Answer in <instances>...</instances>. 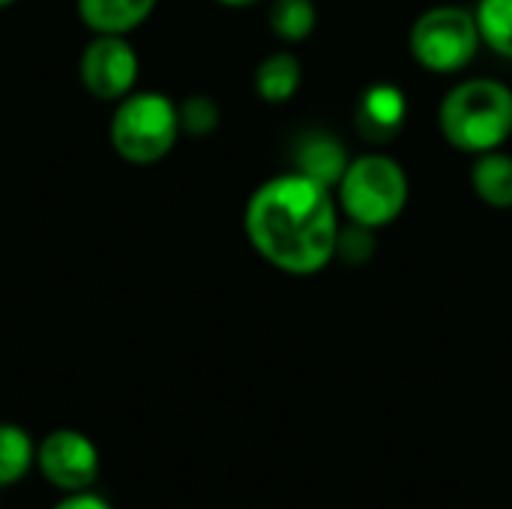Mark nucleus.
Instances as JSON below:
<instances>
[{
	"label": "nucleus",
	"mask_w": 512,
	"mask_h": 509,
	"mask_svg": "<svg viewBox=\"0 0 512 509\" xmlns=\"http://www.w3.org/2000/svg\"><path fill=\"white\" fill-rule=\"evenodd\" d=\"M336 192L306 174L288 171L264 180L246 201L243 231L273 270L309 279L336 261L342 231Z\"/></svg>",
	"instance_id": "nucleus-1"
},
{
	"label": "nucleus",
	"mask_w": 512,
	"mask_h": 509,
	"mask_svg": "<svg viewBox=\"0 0 512 509\" xmlns=\"http://www.w3.org/2000/svg\"><path fill=\"white\" fill-rule=\"evenodd\" d=\"M444 141L468 156L501 150L512 138V87L498 78H465L438 105Z\"/></svg>",
	"instance_id": "nucleus-2"
},
{
	"label": "nucleus",
	"mask_w": 512,
	"mask_h": 509,
	"mask_svg": "<svg viewBox=\"0 0 512 509\" xmlns=\"http://www.w3.org/2000/svg\"><path fill=\"white\" fill-rule=\"evenodd\" d=\"M411 198V180L399 159L390 153L372 150L363 156H351L339 186L336 201L348 222L381 231L393 225Z\"/></svg>",
	"instance_id": "nucleus-3"
},
{
	"label": "nucleus",
	"mask_w": 512,
	"mask_h": 509,
	"mask_svg": "<svg viewBox=\"0 0 512 509\" xmlns=\"http://www.w3.org/2000/svg\"><path fill=\"white\" fill-rule=\"evenodd\" d=\"M180 135L177 102L159 90H132L117 102L108 123V141L129 165L162 162Z\"/></svg>",
	"instance_id": "nucleus-4"
},
{
	"label": "nucleus",
	"mask_w": 512,
	"mask_h": 509,
	"mask_svg": "<svg viewBox=\"0 0 512 509\" xmlns=\"http://www.w3.org/2000/svg\"><path fill=\"white\" fill-rule=\"evenodd\" d=\"M483 48L477 15L459 3H438L423 9L408 30L411 60L432 75L465 72Z\"/></svg>",
	"instance_id": "nucleus-5"
},
{
	"label": "nucleus",
	"mask_w": 512,
	"mask_h": 509,
	"mask_svg": "<svg viewBox=\"0 0 512 509\" xmlns=\"http://www.w3.org/2000/svg\"><path fill=\"white\" fill-rule=\"evenodd\" d=\"M36 471L51 489L63 495L87 492L99 483L102 456L90 435L63 426L36 441Z\"/></svg>",
	"instance_id": "nucleus-6"
},
{
	"label": "nucleus",
	"mask_w": 512,
	"mask_h": 509,
	"mask_svg": "<svg viewBox=\"0 0 512 509\" xmlns=\"http://www.w3.org/2000/svg\"><path fill=\"white\" fill-rule=\"evenodd\" d=\"M138 69L141 63L132 42L111 33H93L78 60V78L84 90L102 102H120L123 96H129L135 90Z\"/></svg>",
	"instance_id": "nucleus-7"
},
{
	"label": "nucleus",
	"mask_w": 512,
	"mask_h": 509,
	"mask_svg": "<svg viewBox=\"0 0 512 509\" xmlns=\"http://www.w3.org/2000/svg\"><path fill=\"white\" fill-rule=\"evenodd\" d=\"M408 120V96L399 84L375 81L360 93L357 102V129L372 144L393 141Z\"/></svg>",
	"instance_id": "nucleus-8"
},
{
	"label": "nucleus",
	"mask_w": 512,
	"mask_h": 509,
	"mask_svg": "<svg viewBox=\"0 0 512 509\" xmlns=\"http://www.w3.org/2000/svg\"><path fill=\"white\" fill-rule=\"evenodd\" d=\"M351 156L345 144L327 129H309L294 144V171L306 174L336 192Z\"/></svg>",
	"instance_id": "nucleus-9"
},
{
	"label": "nucleus",
	"mask_w": 512,
	"mask_h": 509,
	"mask_svg": "<svg viewBox=\"0 0 512 509\" xmlns=\"http://www.w3.org/2000/svg\"><path fill=\"white\" fill-rule=\"evenodd\" d=\"M159 0H75L78 18L90 33L129 36L156 9Z\"/></svg>",
	"instance_id": "nucleus-10"
},
{
	"label": "nucleus",
	"mask_w": 512,
	"mask_h": 509,
	"mask_svg": "<svg viewBox=\"0 0 512 509\" xmlns=\"http://www.w3.org/2000/svg\"><path fill=\"white\" fill-rule=\"evenodd\" d=\"M252 84H255V93L261 96V102L285 105L297 96V90L303 84V63L291 51H273L258 63Z\"/></svg>",
	"instance_id": "nucleus-11"
},
{
	"label": "nucleus",
	"mask_w": 512,
	"mask_h": 509,
	"mask_svg": "<svg viewBox=\"0 0 512 509\" xmlns=\"http://www.w3.org/2000/svg\"><path fill=\"white\" fill-rule=\"evenodd\" d=\"M471 189L492 210H512V156L507 150H489L474 156Z\"/></svg>",
	"instance_id": "nucleus-12"
},
{
	"label": "nucleus",
	"mask_w": 512,
	"mask_h": 509,
	"mask_svg": "<svg viewBox=\"0 0 512 509\" xmlns=\"http://www.w3.org/2000/svg\"><path fill=\"white\" fill-rule=\"evenodd\" d=\"M36 468V441L18 423L0 420V489L18 486Z\"/></svg>",
	"instance_id": "nucleus-13"
},
{
	"label": "nucleus",
	"mask_w": 512,
	"mask_h": 509,
	"mask_svg": "<svg viewBox=\"0 0 512 509\" xmlns=\"http://www.w3.org/2000/svg\"><path fill=\"white\" fill-rule=\"evenodd\" d=\"M267 24L285 45L306 42L318 27V6L315 0H273L267 9Z\"/></svg>",
	"instance_id": "nucleus-14"
},
{
	"label": "nucleus",
	"mask_w": 512,
	"mask_h": 509,
	"mask_svg": "<svg viewBox=\"0 0 512 509\" xmlns=\"http://www.w3.org/2000/svg\"><path fill=\"white\" fill-rule=\"evenodd\" d=\"M474 15L483 45L492 54L512 60V0H477Z\"/></svg>",
	"instance_id": "nucleus-15"
},
{
	"label": "nucleus",
	"mask_w": 512,
	"mask_h": 509,
	"mask_svg": "<svg viewBox=\"0 0 512 509\" xmlns=\"http://www.w3.org/2000/svg\"><path fill=\"white\" fill-rule=\"evenodd\" d=\"M180 114V132L192 138H207L219 129L222 108L210 93H192L177 105Z\"/></svg>",
	"instance_id": "nucleus-16"
},
{
	"label": "nucleus",
	"mask_w": 512,
	"mask_h": 509,
	"mask_svg": "<svg viewBox=\"0 0 512 509\" xmlns=\"http://www.w3.org/2000/svg\"><path fill=\"white\" fill-rule=\"evenodd\" d=\"M375 234L366 225L357 222H345L339 231V243H336V258H342L351 267H363L375 258Z\"/></svg>",
	"instance_id": "nucleus-17"
},
{
	"label": "nucleus",
	"mask_w": 512,
	"mask_h": 509,
	"mask_svg": "<svg viewBox=\"0 0 512 509\" xmlns=\"http://www.w3.org/2000/svg\"><path fill=\"white\" fill-rule=\"evenodd\" d=\"M51 509H117L108 498L96 495L93 489L87 492H72V495H63L57 504H51Z\"/></svg>",
	"instance_id": "nucleus-18"
},
{
	"label": "nucleus",
	"mask_w": 512,
	"mask_h": 509,
	"mask_svg": "<svg viewBox=\"0 0 512 509\" xmlns=\"http://www.w3.org/2000/svg\"><path fill=\"white\" fill-rule=\"evenodd\" d=\"M213 3H219V6H225V9H249V6H255V3H261V0H213Z\"/></svg>",
	"instance_id": "nucleus-19"
},
{
	"label": "nucleus",
	"mask_w": 512,
	"mask_h": 509,
	"mask_svg": "<svg viewBox=\"0 0 512 509\" xmlns=\"http://www.w3.org/2000/svg\"><path fill=\"white\" fill-rule=\"evenodd\" d=\"M12 3H18V0H0V9H9Z\"/></svg>",
	"instance_id": "nucleus-20"
}]
</instances>
